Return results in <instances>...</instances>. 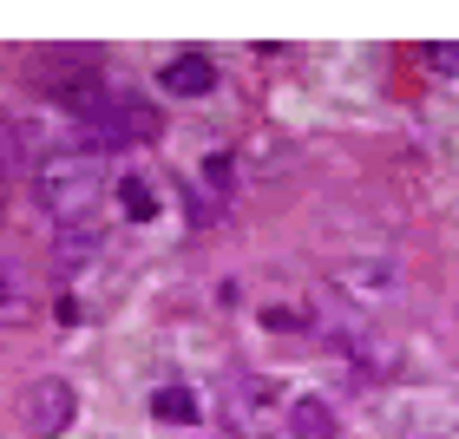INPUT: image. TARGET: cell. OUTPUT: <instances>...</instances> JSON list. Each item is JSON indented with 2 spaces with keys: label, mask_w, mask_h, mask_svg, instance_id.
I'll list each match as a JSON object with an SVG mask.
<instances>
[{
  "label": "cell",
  "mask_w": 459,
  "mask_h": 439,
  "mask_svg": "<svg viewBox=\"0 0 459 439\" xmlns=\"http://www.w3.org/2000/svg\"><path fill=\"white\" fill-rule=\"evenodd\" d=\"M92 256H99V223L79 217V223H66V229L53 237V263H59V269H86Z\"/></svg>",
  "instance_id": "5b68a950"
},
{
  "label": "cell",
  "mask_w": 459,
  "mask_h": 439,
  "mask_svg": "<svg viewBox=\"0 0 459 439\" xmlns=\"http://www.w3.org/2000/svg\"><path fill=\"white\" fill-rule=\"evenodd\" d=\"M99 158L92 151H79V144H59V151H39V164H33V197L47 203V211L59 217V223H79L99 203Z\"/></svg>",
  "instance_id": "6da1fadb"
},
{
  "label": "cell",
  "mask_w": 459,
  "mask_h": 439,
  "mask_svg": "<svg viewBox=\"0 0 459 439\" xmlns=\"http://www.w3.org/2000/svg\"><path fill=\"white\" fill-rule=\"evenodd\" d=\"M7 308H20V282L7 276V263H0V315H7Z\"/></svg>",
  "instance_id": "8fae6325"
},
{
  "label": "cell",
  "mask_w": 459,
  "mask_h": 439,
  "mask_svg": "<svg viewBox=\"0 0 459 439\" xmlns=\"http://www.w3.org/2000/svg\"><path fill=\"white\" fill-rule=\"evenodd\" d=\"M204 177H211L217 191H230V177H237V171H230V158H211V164H204Z\"/></svg>",
  "instance_id": "7c38bea8"
},
{
  "label": "cell",
  "mask_w": 459,
  "mask_h": 439,
  "mask_svg": "<svg viewBox=\"0 0 459 439\" xmlns=\"http://www.w3.org/2000/svg\"><path fill=\"white\" fill-rule=\"evenodd\" d=\"M73 413H79V393H73V381H59V374H47V381H33L20 393V426L33 439H59L73 426Z\"/></svg>",
  "instance_id": "7a4b0ae2"
},
{
  "label": "cell",
  "mask_w": 459,
  "mask_h": 439,
  "mask_svg": "<svg viewBox=\"0 0 459 439\" xmlns=\"http://www.w3.org/2000/svg\"><path fill=\"white\" fill-rule=\"evenodd\" d=\"M152 420H164V426H197L204 413H197V393L191 387H158L152 393Z\"/></svg>",
  "instance_id": "8992f818"
},
{
  "label": "cell",
  "mask_w": 459,
  "mask_h": 439,
  "mask_svg": "<svg viewBox=\"0 0 459 439\" xmlns=\"http://www.w3.org/2000/svg\"><path fill=\"white\" fill-rule=\"evenodd\" d=\"M263 328H289V334H296V328H308V308L302 302H269L263 308Z\"/></svg>",
  "instance_id": "9c48e42d"
},
{
  "label": "cell",
  "mask_w": 459,
  "mask_h": 439,
  "mask_svg": "<svg viewBox=\"0 0 459 439\" xmlns=\"http://www.w3.org/2000/svg\"><path fill=\"white\" fill-rule=\"evenodd\" d=\"M427 66L446 73V79H459V47H427Z\"/></svg>",
  "instance_id": "30bf717a"
},
{
  "label": "cell",
  "mask_w": 459,
  "mask_h": 439,
  "mask_svg": "<svg viewBox=\"0 0 459 439\" xmlns=\"http://www.w3.org/2000/svg\"><path fill=\"white\" fill-rule=\"evenodd\" d=\"M118 203H125V217H132V223H152L158 217V191L144 177H118Z\"/></svg>",
  "instance_id": "52a82bcc"
},
{
  "label": "cell",
  "mask_w": 459,
  "mask_h": 439,
  "mask_svg": "<svg viewBox=\"0 0 459 439\" xmlns=\"http://www.w3.org/2000/svg\"><path fill=\"white\" fill-rule=\"evenodd\" d=\"M158 86L171 99H204V92H217V59L211 53H178V59L158 66Z\"/></svg>",
  "instance_id": "3957f363"
},
{
  "label": "cell",
  "mask_w": 459,
  "mask_h": 439,
  "mask_svg": "<svg viewBox=\"0 0 459 439\" xmlns=\"http://www.w3.org/2000/svg\"><path fill=\"white\" fill-rule=\"evenodd\" d=\"M282 433L289 439H342V420H335V407H328L322 393H302V400H289Z\"/></svg>",
  "instance_id": "277c9868"
},
{
  "label": "cell",
  "mask_w": 459,
  "mask_h": 439,
  "mask_svg": "<svg viewBox=\"0 0 459 439\" xmlns=\"http://www.w3.org/2000/svg\"><path fill=\"white\" fill-rule=\"evenodd\" d=\"M13 151H20V125L0 118V211H7V184H13Z\"/></svg>",
  "instance_id": "ba28073f"
}]
</instances>
